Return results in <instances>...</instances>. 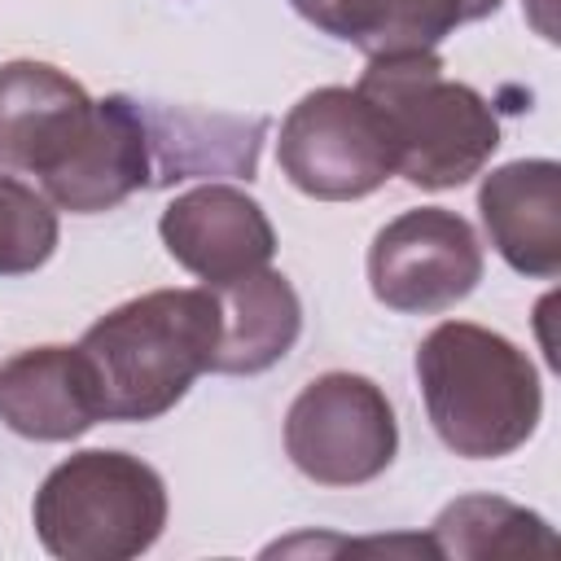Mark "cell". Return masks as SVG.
Returning <instances> with one entry per match:
<instances>
[{"label": "cell", "mask_w": 561, "mask_h": 561, "mask_svg": "<svg viewBox=\"0 0 561 561\" xmlns=\"http://www.w3.org/2000/svg\"><path fill=\"white\" fill-rule=\"evenodd\" d=\"M355 88L386 123L394 175L416 188H460L482 175L500 149V118L491 101L478 88L447 79L438 53L368 57Z\"/></svg>", "instance_id": "277c9868"}, {"label": "cell", "mask_w": 561, "mask_h": 561, "mask_svg": "<svg viewBox=\"0 0 561 561\" xmlns=\"http://www.w3.org/2000/svg\"><path fill=\"white\" fill-rule=\"evenodd\" d=\"M0 171L39 180L70 215H101L149 188V136L136 96H88L66 70L18 57L0 66Z\"/></svg>", "instance_id": "6da1fadb"}, {"label": "cell", "mask_w": 561, "mask_h": 561, "mask_svg": "<svg viewBox=\"0 0 561 561\" xmlns=\"http://www.w3.org/2000/svg\"><path fill=\"white\" fill-rule=\"evenodd\" d=\"M140 114H145L149 171H153L149 188H167L180 180H215V175L254 180L267 118L206 114L158 101H140Z\"/></svg>", "instance_id": "7c38bea8"}, {"label": "cell", "mask_w": 561, "mask_h": 561, "mask_svg": "<svg viewBox=\"0 0 561 561\" xmlns=\"http://www.w3.org/2000/svg\"><path fill=\"white\" fill-rule=\"evenodd\" d=\"M210 289L219 302V342L210 373L254 377L294 351L302 333V302L285 272L259 267Z\"/></svg>", "instance_id": "4fadbf2b"}, {"label": "cell", "mask_w": 561, "mask_h": 561, "mask_svg": "<svg viewBox=\"0 0 561 561\" xmlns=\"http://www.w3.org/2000/svg\"><path fill=\"white\" fill-rule=\"evenodd\" d=\"M416 386L438 443L465 460L513 456L543 416L535 359L504 333L469 320H443L421 337Z\"/></svg>", "instance_id": "7a4b0ae2"}, {"label": "cell", "mask_w": 561, "mask_h": 561, "mask_svg": "<svg viewBox=\"0 0 561 561\" xmlns=\"http://www.w3.org/2000/svg\"><path fill=\"white\" fill-rule=\"evenodd\" d=\"M0 421L31 443H70L105 421L96 373L79 342L9 355L0 364Z\"/></svg>", "instance_id": "30bf717a"}, {"label": "cell", "mask_w": 561, "mask_h": 561, "mask_svg": "<svg viewBox=\"0 0 561 561\" xmlns=\"http://www.w3.org/2000/svg\"><path fill=\"white\" fill-rule=\"evenodd\" d=\"M167 254L202 285H224L259 272L276 254V228L267 210L237 184L206 180L167 202L158 219Z\"/></svg>", "instance_id": "9c48e42d"}, {"label": "cell", "mask_w": 561, "mask_h": 561, "mask_svg": "<svg viewBox=\"0 0 561 561\" xmlns=\"http://www.w3.org/2000/svg\"><path fill=\"white\" fill-rule=\"evenodd\" d=\"M57 206L26 180L0 171V276L39 272L57 250Z\"/></svg>", "instance_id": "2e32d148"}, {"label": "cell", "mask_w": 561, "mask_h": 561, "mask_svg": "<svg viewBox=\"0 0 561 561\" xmlns=\"http://www.w3.org/2000/svg\"><path fill=\"white\" fill-rule=\"evenodd\" d=\"M276 162L285 180L316 202H355L394 175V149L381 114L359 88H316L280 118Z\"/></svg>", "instance_id": "52a82bcc"}, {"label": "cell", "mask_w": 561, "mask_h": 561, "mask_svg": "<svg viewBox=\"0 0 561 561\" xmlns=\"http://www.w3.org/2000/svg\"><path fill=\"white\" fill-rule=\"evenodd\" d=\"M482 241L447 206H416L377 228L368 245L373 298L403 316H438L465 302L482 280Z\"/></svg>", "instance_id": "ba28073f"}, {"label": "cell", "mask_w": 561, "mask_h": 561, "mask_svg": "<svg viewBox=\"0 0 561 561\" xmlns=\"http://www.w3.org/2000/svg\"><path fill=\"white\" fill-rule=\"evenodd\" d=\"M219 342V302L210 285L149 289L118 302L83 329L79 351L88 355L101 390L105 421H158L188 386L210 373Z\"/></svg>", "instance_id": "3957f363"}, {"label": "cell", "mask_w": 561, "mask_h": 561, "mask_svg": "<svg viewBox=\"0 0 561 561\" xmlns=\"http://www.w3.org/2000/svg\"><path fill=\"white\" fill-rule=\"evenodd\" d=\"M504 0H342L329 35L364 57L438 53V44L469 22H482Z\"/></svg>", "instance_id": "5bb4252c"}, {"label": "cell", "mask_w": 561, "mask_h": 561, "mask_svg": "<svg viewBox=\"0 0 561 561\" xmlns=\"http://www.w3.org/2000/svg\"><path fill=\"white\" fill-rule=\"evenodd\" d=\"M394 451V408L364 373H320L285 412V456L320 486H364L390 469Z\"/></svg>", "instance_id": "8992f818"}, {"label": "cell", "mask_w": 561, "mask_h": 561, "mask_svg": "<svg viewBox=\"0 0 561 561\" xmlns=\"http://www.w3.org/2000/svg\"><path fill=\"white\" fill-rule=\"evenodd\" d=\"M434 557H517V552H552V526L500 495H460L430 526Z\"/></svg>", "instance_id": "9a60e30c"}, {"label": "cell", "mask_w": 561, "mask_h": 561, "mask_svg": "<svg viewBox=\"0 0 561 561\" xmlns=\"http://www.w3.org/2000/svg\"><path fill=\"white\" fill-rule=\"evenodd\" d=\"M31 526L57 561H131L167 526V482L131 451H70L39 482Z\"/></svg>", "instance_id": "5b68a950"}, {"label": "cell", "mask_w": 561, "mask_h": 561, "mask_svg": "<svg viewBox=\"0 0 561 561\" xmlns=\"http://www.w3.org/2000/svg\"><path fill=\"white\" fill-rule=\"evenodd\" d=\"M548 9H552V0H530V13H535V26L543 31V39H557V35H552V18H548Z\"/></svg>", "instance_id": "ac0fdd59"}, {"label": "cell", "mask_w": 561, "mask_h": 561, "mask_svg": "<svg viewBox=\"0 0 561 561\" xmlns=\"http://www.w3.org/2000/svg\"><path fill=\"white\" fill-rule=\"evenodd\" d=\"M289 4H294V9H298L307 22H311V26H320V31L329 35L333 13H337V4H342V0H289Z\"/></svg>", "instance_id": "e0dca14e"}, {"label": "cell", "mask_w": 561, "mask_h": 561, "mask_svg": "<svg viewBox=\"0 0 561 561\" xmlns=\"http://www.w3.org/2000/svg\"><path fill=\"white\" fill-rule=\"evenodd\" d=\"M478 215L495 254L535 280L561 272V167L552 158H517L482 175Z\"/></svg>", "instance_id": "8fae6325"}]
</instances>
